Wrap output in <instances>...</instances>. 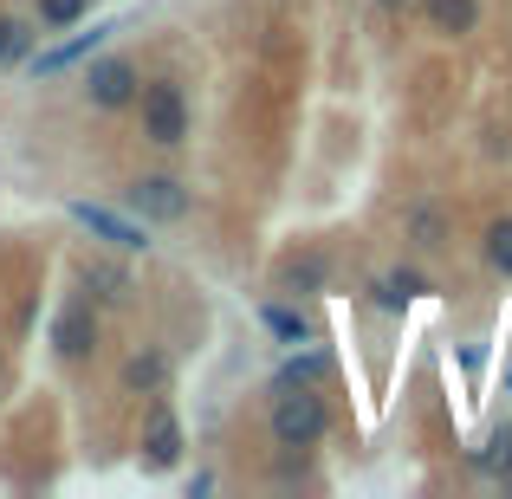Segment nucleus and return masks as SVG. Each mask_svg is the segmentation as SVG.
Here are the masks:
<instances>
[{
    "label": "nucleus",
    "instance_id": "nucleus-1",
    "mask_svg": "<svg viewBox=\"0 0 512 499\" xmlns=\"http://www.w3.org/2000/svg\"><path fill=\"white\" fill-rule=\"evenodd\" d=\"M273 441L279 448H318V441H325V428H331V415H325V402L312 396V383H299V389H279L273 396Z\"/></svg>",
    "mask_w": 512,
    "mask_h": 499
},
{
    "label": "nucleus",
    "instance_id": "nucleus-2",
    "mask_svg": "<svg viewBox=\"0 0 512 499\" xmlns=\"http://www.w3.org/2000/svg\"><path fill=\"white\" fill-rule=\"evenodd\" d=\"M137 111H143V137H150L156 150L188 143V98H182L175 78H150V85L137 91Z\"/></svg>",
    "mask_w": 512,
    "mask_h": 499
},
{
    "label": "nucleus",
    "instance_id": "nucleus-3",
    "mask_svg": "<svg viewBox=\"0 0 512 499\" xmlns=\"http://www.w3.org/2000/svg\"><path fill=\"white\" fill-rule=\"evenodd\" d=\"M137 461L150 467V474H169V467L182 461V422H175V409H169L163 389H150V409H143V435H137Z\"/></svg>",
    "mask_w": 512,
    "mask_h": 499
},
{
    "label": "nucleus",
    "instance_id": "nucleus-4",
    "mask_svg": "<svg viewBox=\"0 0 512 499\" xmlns=\"http://www.w3.org/2000/svg\"><path fill=\"white\" fill-rule=\"evenodd\" d=\"M130 214L137 221H188V208H195V195H188L175 175H137V182L124 188Z\"/></svg>",
    "mask_w": 512,
    "mask_h": 499
},
{
    "label": "nucleus",
    "instance_id": "nucleus-5",
    "mask_svg": "<svg viewBox=\"0 0 512 499\" xmlns=\"http://www.w3.org/2000/svg\"><path fill=\"white\" fill-rule=\"evenodd\" d=\"M72 221L85 227L91 240L117 247V253H150V227L130 221V214H117V208H98V201H72Z\"/></svg>",
    "mask_w": 512,
    "mask_h": 499
},
{
    "label": "nucleus",
    "instance_id": "nucleus-6",
    "mask_svg": "<svg viewBox=\"0 0 512 499\" xmlns=\"http://www.w3.org/2000/svg\"><path fill=\"white\" fill-rule=\"evenodd\" d=\"M137 91H143V78H137L130 59H98L85 72V98L98 104V111H124V104H137Z\"/></svg>",
    "mask_w": 512,
    "mask_h": 499
},
{
    "label": "nucleus",
    "instance_id": "nucleus-7",
    "mask_svg": "<svg viewBox=\"0 0 512 499\" xmlns=\"http://www.w3.org/2000/svg\"><path fill=\"white\" fill-rule=\"evenodd\" d=\"M52 350H59L65 363H85L91 350H98V305L91 299H72L59 318H52Z\"/></svg>",
    "mask_w": 512,
    "mask_h": 499
},
{
    "label": "nucleus",
    "instance_id": "nucleus-8",
    "mask_svg": "<svg viewBox=\"0 0 512 499\" xmlns=\"http://www.w3.org/2000/svg\"><path fill=\"white\" fill-rule=\"evenodd\" d=\"M435 39H467L480 26V0H415Z\"/></svg>",
    "mask_w": 512,
    "mask_h": 499
},
{
    "label": "nucleus",
    "instance_id": "nucleus-9",
    "mask_svg": "<svg viewBox=\"0 0 512 499\" xmlns=\"http://www.w3.org/2000/svg\"><path fill=\"white\" fill-rule=\"evenodd\" d=\"M104 39H111V26H91V33H72L65 39V46H52V52H39L33 59V72L39 78H52V72H65V65H78V59H91V52L104 46Z\"/></svg>",
    "mask_w": 512,
    "mask_h": 499
},
{
    "label": "nucleus",
    "instance_id": "nucleus-10",
    "mask_svg": "<svg viewBox=\"0 0 512 499\" xmlns=\"http://www.w3.org/2000/svg\"><path fill=\"white\" fill-rule=\"evenodd\" d=\"M78 286H85L98 305H124L130 299V273L111 266V260H85V266H78Z\"/></svg>",
    "mask_w": 512,
    "mask_h": 499
},
{
    "label": "nucleus",
    "instance_id": "nucleus-11",
    "mask_svg": "<svg viewBox=\"0 0 512 499\" xmlns=\"http://www.w3.org/2000/svg\"><path fill=\"white\" fill-rule=\"evenodd\" d=\"M163 376H169V357H163L156 344L130 350V363H124V389H130V396H150V389H163Z\"/></svg>",
    "mask_w": 512,
    "mask_h": 499
},
{
    "label": "nucleus",
    "instance_id": "nucleus-12",
    "mask_svg": "<svg viewBox=\"0 0 512 499\" xmlns=\"http://www.w3.org/2000/svg\"><path fill=\"white\" fill-rule=\"evenodd\" d=\"M422 292H428V279H422V273H409V266H396V273L376 279V305H383V312H402V305L422 299Z\"/></svg>",
    "mask_w": 512,
    "mask_h": 499
},
{
    "label": "nucleus",
    "instance_id": "nucleus-13",
    "mask_svg": "<svg viewBox=\"0 0 512 499\" xmlns=\"http://www.w3.org/2000/svg\"><path fill=\"white\" fill-rule=\"evenodd\" d=\"M331 363L318 357V350H299V357H286L279 363V389H299V383H318V376H325Z\"/></svg>",
    "mask_w": 512,
    "mask_h": 499
},
{
    "label": "nucleus",
    "instance_id": "nucleus-14",
    "mask_svg": "<svg viewBox=\"0 0 512 499\" xmlns=\"http://www.w3.org/2000/svg\"><path fill=\"white\" fill-rule=\"evenodd\" d=\"M487 266H493V273H506V279H512V214H506V221H493V227H487Z\"/></svg>",
    "mask_w": 512,
    "mask_h": 499
},
{
    "label": "nucleus",
    "instance_id": "nucleus-15",
    "mask_svg": "<svg viewBox=\"0 0 512 499\" xmlns=\"http://www.w3.org/2000/svg\"><path fill=\"white\" fill-rule=\"evenodd\" d=\"M260 325L273 331V337H286V344H305V318L292 312V305H266V312H260Z\"/></svg>",
    "mask_w": 512,
    "mask_h": 499
},
{
    "label": "nucleus",
    "instance_id": "nucleus-16",
    "mask_svg": "<svg viewBox=\"0 0 512 499\" xmlns=\"http://www.w3.org/2000/svg\"><path fill=\"white\" fill-rule=\"evenodd\" d=\"M474 461H480V467H487V474H512V428H500V435H493V441H487V448H480V454H474Z\"/></svg>",
    "mask_w": 512,
    "mask_h": 499
},
{
    "label": "nucleus",
    "instance_id": "nucleus-17",
    "mask_svg": "<svg viewBox=\"0 0 512 499\" xmlns=\"http://www.w3.org/2000/svg\"><path fill=\"white\" fill-rule=\"evenodd\" d=\"M91 0H39V26H78Z\"/></svg>",
    "mask_w": 512,
    "mask_h": 499
},
{
    "label": "nucleus",
    "instance_id": "nucleus-18",
    "mask_svg": "<svg viewBox=\"0 0 512 499\" xmlns=\"http://www.w3.org/2000/svg\"><path fill=\"white\" fill-rule=\"evenodd\" d=\"M26 46H33V33H26V20H0V65L26 59Z\"/></svg>",
    "mask_w": 512,
    "mask_h": 499
},
{
    "label": "nucleus",
    "instance_id": "nucleus-19",
    "mask_svg": "<svg viewBox=\"0 0 512 499\" xmlns=\"http://www.w3.org/2000/svg\"><path fill=\"white\" fill-rule=\"evenodd\" d=\"M318 279H325V260H318V253H305V260L286 266V286H299V292H318Z\"/></svg>",
    "mask_w": 512,
    "mask_h": 499
},
{
    "label": "nucleus",
    "instance_id": "nucleus-20",
    "mask_svg": "<svg viewBox=\"0 0 512 499\" xmlns=\"http://www.w3.org/2000/svg\"><path fill=\"white\" fill-rule=\"evenodd\" d=\"M376 7H389V13H409V7H415V0H376Z\"/></svg>",
    "mask_w": 512,
    "mask_h": 499
},
{
    "label": "nucleus",
    "instance_id": "nucleus-21",
    "mask_svg": "<svg viewBox=\"0 0 512 499\" xmlns=\"http://www.w3.org/2000/svg\"><path fill=\"white\" fill-rule=\"evenodd\" d=\"M506 389H512V363H506Z\"/></svg>",
    "mask_w": 512,
    "mask_h": 499
}]
</instances>
